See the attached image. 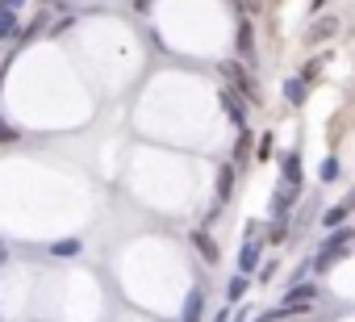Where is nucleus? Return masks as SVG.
Returning a JSON list of instances; mask_svg holds the SVG:
<instances>
[{
	"label": "nucleus",
	"instance_id": "obj_1",
	"mask_svg": "<svg viewBox=\"0 0 355 322\" xmlns=\"http://www.w3.org/2000/svg\"><path fill=\"white\" fill-rule=\"evenodd\" d=\"M351 239H355V230H347V226H338V230H330V239H326V243H322V251L313 255V268H318V272H326V268H330L334 260H343V255H347L343 247H347Z\"/></svg>",
	"mask_w": 355,
	"mask_h": 322
},
{
	"label": "nucleus",
	"instance_id": "obj_2",
	"mask_svg": "<svg viewBox=\"0 0 355 322\" xmlns=\"http://www.w3.org/2000/svg\"><path fill=\"white\" fill-rule=\"evenodd\" d=\"M222 76H226V80H234L243 96H255V101H259V92H255V84L247 80V71H243V63H222Z\"/></svg>",
	"mask_w": 355,
	"mask_h": 322
},
{
	"label": "nucleus",
	"instance_id": "obj_3",
	"mask_svg": "<svg viewBox=\"0 0 355 322\" xmlns=\"http://www.w3.org/2000/svg\"><path fill=\"white\" fill-rule=\"evenodd\" d=\"M201 314H205V289L197 285V289H189V297H184V318H180V322H201Z\"/></svg>",
	"mask_w": 355,
	"mask_h": 322
},
{
	"label": "nucleus",
	"instance_id": "obj_4",
	"mask_svg": "<svg viewBox=\"0 0 355 322\" xmlns=\"http://www.w3.org/2000/svg\"><path fill=\"white\" fill-rule=\"evenodd\" d=\"M255 268H259V243H255V239H247V243H243V251H239V272H243V276H251Z\"/></svg>",
	"mask_w": 355,
	"mask_h": 322
},
{
	"label": "nucleus",
	"instance_id": "obj_5",
	"mask_svg": "<svg viewBox=\"0 0 355 322\" xmlns=\"http://www.w3.org/2000/svg\"><path fill=\"white\" fill-rule=\"evenodd\" d=\"M222 109L230 113V121H234V126H243V121H247V109H243V101H239L230 88H222Z\"/></svg>",
	"mask_w": 355,
	"mask_h": 322
},
{
	"label": "nucleus",
	"instance_id": "obj_6",
	"mask_svg": "<svg viewBox=\"0 0 355 322\" xmlns=\"http://www.w3.org/2000/svg\"><path fill=\"white\" fill-rule=\"evenodd\" d=\"M46 255H51V260H76V255H80V239H59V243L46 247Z\"/></svg>",
	"mask_w": 355,
	"mask_h": 322
},
{
	"label": "nucleus",
	"instance_id": "obj_7",
	"mask_svg": "<svg viewBox=\"0 0 355 322\" xmlns=\"http://www.w3.org/2000/svg\"><path fill=\"white\" fill-rule=\"evenodd\" d=\"M280 168H284V185H288V189H301V155H297V151L284 155Z\"/></svg>",
	"mask_w": 355,
	"mask_h": 322
},
{
	"label": "nucleus",
	"instance_id": "obj_8",
	"mask_svg": "<svg viewBox=\"0 0 355 322\" xmlns=\"http://www.w3.org/2000/svg\"><path fill=\"white\" fill-rule=\"evenodd\" d=\"M305 96H309V84H305L301 76H293V80L284 84V101H288V105H305Z\"/></svg>",
	"mask_w": 355,
	"mask_h": 322
},
{
	"label": "nucleus",
	"instance_id": "obj_9",
	"mask_svg": "<svg viewBox=\"0 0 355 322\" xmlns=\"http://www.w3.org/2000/svg\"><path fill=\"white\" fill-rule=\"evenodd\" d=\"M17 30H21L17 9H0V38H17Z\"/></svg>",
	"mask_w": 355,
	"mask_h": 322
},
{
	"label": "nucleus",
	"instance_id": "obj_10",
	"mask_svg": "<svg viewBox=\"0 0 355 322\" xmlns=\"http://www.w3.org/2000/svg\"><path fill=\"white\" fill-rule=\"evenodd\" d=\"M218 197H222V201L234 197V168H230V164H222V172H218Z\"/></svg>",
	"mask_w": 355,
	"mask_h": 322
},
{
	"label": "nucleus",
	"instance_id": "obj_11",
	"mask_svg": "<svg viewBox=\"0 0 355 322\" xmlns=\"http://www.w3.org/2000/svg\"><path fill=\"white\" fill-rule=\"evenodd\" d=\"M347 214H351L347 205H334V210H326V214H322V230H338V226L347 222Z\"/></svg>",
	"mask_w": 355,
	"mask_h": 322
},
{
	"label": "nucleus",
	"instance_id": "obj_12",
	"mask_svg": "<svg viewBox=\"0 0 355 322\" xmlns=\"http://www.w3.org/2000/svg\"><path fill=\"white\" fill-rule=\"evenodd\" d=\"M247 289H251V276H243V272H239V276H230L226 297H230V301H243V297H247Z\"/></svg>",
	"mask_w": 355,
	"mask_h": 322
},
{
	"label": "nucleus",
	"instance_id": "obj_13",
	"mask_svg": "<svg viewBox=\"0 0 355 322\" xmlns=\"http://www.w3.org/2000/svg\"><path fill=\"white\" fill-rule=\"evenodd\" d=\"M239 55L243 59H255V51H251V26L243 22V30H239Z\"/></svg>",
	"mask_w": 355,
	"mask_h": 322
},
{
	"label": "nucleus",
	"instance_id": "obj_14",
	"mask_svg": "<svg viewBox=\"0 0 355 322\" xmlns=\"http://www.w3.org/2000/svg\"><path fill=\"white\" fill-rule=\"evenodd\" d=\"M334 34V22L326 17V22H313V30H309V42H318V38H330Z\"/></svg>",
	"mask_w": 355,
	"mask_h": 322
},
{
	"label": "nucleus",
	"instance_id": "obj_15",
	"mask_svg": "<svg viewBox=\"0 0 355 322\" xmlns=\"http://www.w3.org/2000/svg\"><path fill=\"white\" fill-rule=\"evenodd\" d=\"M318 176H322V180H334V176H338V159H322Z\"/></svg>",
	"mask_w": 355,
	"mask_h": 322
},
{
	"label": "nucleus",
	"instance_id": "obj_16",
	"mask_svg": "<svg viewBox=\"0 0 355 322\" xmlns=\"http://www.w3.org/2000/svg\"><path fill=\"white\" fill-rule=\"evenodd\" d=\"M197 247H201V255H205V260H209V264H214V260H218V247H214V243H209V239H205V235H197Z\"/></svg>",
	"mask_w": 355,
	"mask_h": 322
},
{
	"label": "nucleus",
	"instance_id": "obj_17",
	"mask_svg": "<svg viewBox=\"0 0 355 322\" xmlns=\"http://www.w3.org/2000/svg\"><path fill=\"white\" fill-rule=\"evenodd\" d=\"M255 155H259V159H272V134L259 138V151H255Z\"/></svg>",
	"mask_w": 355,
	"mask_h": 322
},
{
	"label": "nucleus",
	"instance_id": "obj_18",
	"mask_svg": "<svg viewBox=\"0 0 355 322\" xmlns=\"http://www.w3.org/2000/svg\"><path fill=\"white\" fill-rule=\"evenodd\" d=\"M71 22H76V17H63V22H55V26H51V34H63V30H71Z\"/></svg>",
	"mask_w": 355,
	"mask_h": 322
},
{
	"label": "nucleus",
	"instance_id": "obj_19",
	"mask_svg": "<svg viewBox=\"0 0 355 322\" xmlns=\"http://www.w3.org/2000/svg\"><path fill=\"white\" fill-rule=\"evenodd\" d=\"M26 0H0V9H21Z\"/></svg>",
	"mask_w": 355,
	"mask_h": 322
},
{
	"label": "nucleus",
	"instance_id": "obj_20",
	"mask_svg": "<svg viewBox=\"0 0 355 322\" xmlns=\"http://www.w3.org/2000/svg\"><path fill=\"white\" fill-rule=\"evenodd\" d=\"M214 322H230V310H218V314H214Z\"/></svg>",
	"mask_w": 355,
	"mask_h": 322
},
{
	"label": "nucleus",
	"instance_id": "obj_21",
	"mask_svg": "<svg viewBox=\"0 0 355 322\" xmlns=\"http://www.w3.org/2000/svg\"><path fill=\"white\" fill-rule=\"evenodd\" d=\"M9 260V251H5V239H0V264H5Z\"/></svg>",
	"mask_w": 355,
	"mask_h": 322
},
{
	"label": "nucleus",
	"instance_id": "obj_22",
	"mask_svg": "<svg viewBox=\"0 0 355 322\" xmlns=\"http://www.w3.org/2000/svg\"><path fill=\"white\" fill-rule=\"evenodd\" d=\"M9 134H13V130H9V126H5V121H0V138H9Z\"/></svg>",
	"mask_w": 355,
	"mask_h": 322
},
{
	"label": "nucleus",
	"instance_id": "obj_23",
	"mask_svg": "<svg viewBox=\"0 0 355 322\" xmlns=\"http://www.w3.org/2000/svg\"><path fill=\"white\" fill-rule=\"evenodd\" d=\"M343 205H347V210H355V193H351V197H347V201H343Z\"/></svg>",
	"mask_w": 355,
	"mask_h": 322
},
{
	"label": "nucleus",
	"instance_id": "obj_24",
	"mask_svg": "<svg viewBox=\"0 0 355 322\" xmlns=\"http://www.w3.org/2000/svg\"><path fill=\"white\" fill-rule=\"evenodd\" d=\"M313 9H322V0H313Z\"/></svg>",
	"mask_w": 355,
	"mask_h": 322
}]
</instances>
